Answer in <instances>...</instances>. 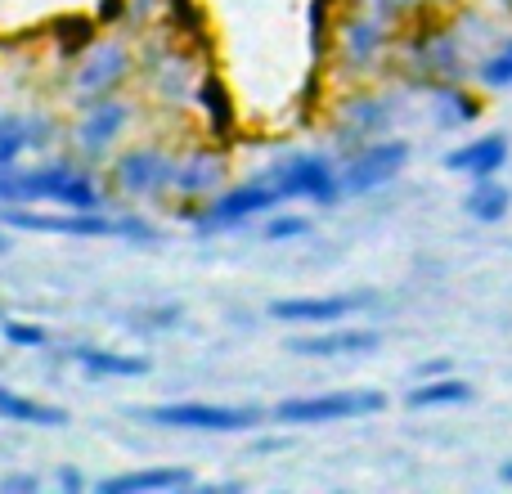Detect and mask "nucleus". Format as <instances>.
Here are the masks:
<instances>
[{
  "label": "nucleus",
  "instance_id": "1",
  "mask_svg": "<svg viewBox=\"0 0 512 494\" xmlns=\"http://www.w3.org/2000/svg\"><path fill=\"white\" fill-rule=\"evenodd\" d=\"M0 221L14 225V230H32V234H68V239H140L153 243L158 230H153L144 216H108V212H59L45 216L32 212V207H0Z\"/></svg>",
  "mask_w": 512,
  "mask_h": 494
},
{
  "label": "nucleus",
  "instance_id": "2",
  "mask_svg": "<svg viewBox=\"0 0 512 494\" xmlns=\"http://www.w3.org/2000/svg\"><path fill=\"white\" fill-rule=\"evenodd\" d=\"M400 63L409 68L414 86H436V81H463L468 77V54H463L459 27L418 23L400 36Z\"/></svg>",
  "mask_w": 512,
  "mask_h": 494
},
{
  "label": "nucleus",
  "instance_id": "3",
  "mask_svg": "<svg viewBox=\"0 0 512 494\" xmlns=\"http://www.w3.org/2000/svg\"><path fill=\"white\" fill-rule=\"evenodd\" d=\"M391 45H396V18L378 14V9H369V5L337 18L333 54H337V63H342V72H351V77L378 72L382 63H387Z\"/></svg>",
  "mask_w": 512,
  "mask_h": 494
},
{
  "label": "nucleus",
  "instance_id": "4",
  "mask_svg": "<svg viewBox=\"0 0 512 494\" xmlns=\"http://www.w3.org/2000/svg\"><path fill=\"white\" fill-rule=\"evenodd\" d=\"M387 409L382 391H324V396H292L270 409L274 423L288 427H324V423H351Z\"/></svg>",
  "mask_w": 512,
  "mask_h": 494
},
{
  "label": "nucleus",
  "instance_id": "5",
  "mask_svg": "<svg viewBox=\"0 0 512 494\" xmlns=\"http://www.w3.org/2000/svg\"><path fill=\"white\" fill-rule=\"evenodd\" d=\"M265 176L283 189V198H306L315 207H333L342 198V167L328 153H292L279 167H270Z\"/></svg>",
  "mask_w": 512,
  "mask_h": 494
},
{
  "label": "nucleus",
  "instance_id": "6",
  "mask_svg": "<svg viewBox=\"0 0 512 494\" xmlns=\"http://www.w3.org/2000/svg\"><path fill=\"white\" fill-rule=\"evenodd\" d=\"M400 104L391 95H378V90H355L337 104V149L342 158H351L355 149H364L369 140H382L396 126Z\"/></svg>",
  "mask_w": 512,
  "mask_h": 494
},
{
  "label": "nucleus",
  "instance_id": "7",
  "mask_svg": "<svg viewBox=\"0 0 512 494\" xmlns=\"http://www.w3.org/2000/svg\"><path fill=\"white\" fill-rule=\"evenodd\" d=\"M144 423L180 427V432H248L261 423V409L252 405H203V400H180V405H149L140 409Z\"/></svg>",
  "mask_w": 512,
  "mask_h": 494
},
{
  "label": "nucleus",
  "instance_id": "8",
  "mask_svg": "<svg viewBox=\"0 0 512 494\" xmlns=\"http://www.w3.org/2000/svg\"><path fill=\"white\" fill-rule=\"evenodd\" d=\"M283 203H288L283 189L261 171L256 180H243V185H234V189H221V194H216L212 203L194 216V225L203 234L207 230H230V225H243V221H252V216H261V212H274V207H283Z\"/></svg>",
  "mask_w": 512,
  "mask_h": 494
},
{
  "label": "nucleus",
  "instance_id": "9",
  "mask_svg": "<svg viewBox=\"0 0 512 494\" xmlns=\"http://www.w3.org/2000/svg\"><path fill=\"white\" fill-rule=\"evenodd\" d=\"M405 162H409V140H396V135L369 140L364 149H355L351 158L342 162V194L360 198V194H373V189L391 185V180L405 171Z\"/></svg>",
  "mask_w": 512,
  "mask_h": 494
},
{
  "label": "nucleus",
  "instance_id": "10",
  "mask_svg": "<svg viewBox=\"0 0 512 494\" xmlns=\"http://www.w3.org/2000/svg\"><path fill=\"white\" fill-rule=\"evenodd\" d=\"M135 68V54L126 50L122 41H99L90 45L86 54H81L77 63V77H72V95H77V104H95V99H108L122 90V81L131 77Z\"/></svg>",
  "mask_w": 512,
  "mask_h": 494
},
{
  "label": "nucleus",
  "instance_id": "11",
  "mask_svg": "<svg viewBox=\"0 0 512 494\" xmlns=\"http://www.w3.org/2000/svg\"><path fill=\"white\" fill-rule=\"evenodd\" d=\"M176 167H180V158H171L167 149L135 144V149H126L113 162V180L126 198H153L162 189H176Z\"/></svg>",
  "mask_w": 512,
  "mask_h": 494
},
{
  "label": "nucleus",
  "instance_id": "12",
  "mask_svg": "<svg viewBox=\"0 0 512 494\" xmlns=\"http://www.w3.org/2000/svg\"><path fill=\"white\" fill-rule=\"evenodd\" d=\"M131 117H135V104H126V99H117V95L95 99V104L81 108V122H77L81 158H104V153L126 135Z\"/></svg>",
  "mask_w": 512,
  "mask_h": 494
},
{
  "label": "nucleus",
  "instance_id": "13",
  "mask_svg": "<svg viewBox=\"0 0 512 494\" xmlns=\"http://www.w3.org/2000/svg\"><path fill=\"white\" fill-rule=\"evenodd\" d=\"M369 306V292H333V297H279L270 301V315L283 324H337L342 315H355Z\"/></svg>",
  "mask_w": 512,
  "mask_h": 494
},
{
  "label": "nucleus",
  "instance_id": "14",
  "mask_svg": "<svg viewBox=\"0 0 512 494\" xmlns=\"http://www.w3.org/2000/svg\"><path fill=\"white\" fill-rule=\"evenodd\" d=\"M144 72H149V81L158 86V95L167 99V104H180V99L198 86L189 50H180V45H171V41L153 45V50L144 54Z\"/></svg>",
  "mask_w": 512,
  "mask_h": 494
},
{
  "label": "nucleus",
  "instance_id": "15",
  "mask_svg": "<svg viewBox=\"0 0 512 494\" xmlns=\"http://www.w3.org/2000/svg\"><path fill=\"white\" fill-rule=\"evenodd\" d=\"M512 158V144L508 135H477V140L459 144V149L445 153V171L454 176H468V180H486V176H499Z\"/></svg>",
  "mask_w": 512,
  "mask_h": 494
},
{
  "label": "nucleus",
  "instance_id": "16",
  "mask_svg": "<svg viewBox=\"0 0 512 494\" xmlns=\"http://www.w3.org/2000/svg\"><path fill=\"white\" fill-rule=\"evenodd\" d=\"M225 176H230V162H225L221 144L194 149V153H185L176 167V194L180 198H216L225 185Z\"/></svg>",
  "mask_w": 512,
  "mask_h": 494
},
{
  "label": "nucleus",
  "instance_id": "17",
  "mask_svg": "<svg viewBox=\"0 0 512 494\" xmlns=\"http://www.w3.org/2000/svg\"><path fill=\"white\" fill-rule=\"evenodd\" d=\"M194 99H198V113L207 117V135L216 144H230L234 140V122H239V108L230 99V86H225L216 72H203L194 86Z\"/></svg>",
  "mask_w": 512,
  "mask_h": 494
},
{
  "label": "nucleus",
  "instance_id": "18",
  "mask_svg": "<svg viewBox=\"0 0 512 494\" xmlns=\"http://www.w3.org/2000/svg\"><path fill=\"white\" fill-rule=\"evenodd\" d=\"M382 337L373 328H328V333H310L297 337L288 346L292 355H315V360H328V355H364V351H378Z\"/></svg>",
  "mask_w": 512,
  "mask_h": 494
},
{
  "label": "nucleus",
  "instance_id": "19",
  "mask_svg": "<svg viewBox=\"0 0 512 494\" xmlns=\"http://www.w3.org/2000/svg\"><path fill=\"white\" fill-rule=\"evenodd\" d=\"M427 95H432L427 104H432L441 131H459V126H472L481 117V99L463 81H436V86H427Z\"/></svg>",
  "mask_w": 512,
  "mask_h": 494
},
{
  "label": "nucleus",
  "instance_id": "20",
  "mask_svg": "<svg viewBox=\"0 0 512 494\" xmlns=\"http://www.w3.org/2000/svg\"><path fill=\"white\" fill-rule=\"evenodd\" d=\"M185 486H194L189 468H140L99 481V494H149V490H185Z\"/></svg>",
  "mask_w": 512,
  "mask_h": 494
},
{
  "label": "nucleus",
  "instance_id": "21",
  "mask_svg": "<svg viewBox=\"0 0 512 494\" xmlns=\"http://www.w3.org/2000/svg\"><path fill=\"white\" fill-rule=\"evenodd\" d=\"M68 355L90 373V378H144V373H149V360H144V355L104 351V346H72Z\"/></svg>",
  "mask_w": 512,
  "mask_h": 494
},
{
  "label": "nucleus",
  "instance_id": "22",
  "mask_svg": "<svg viewBox=\"0 0 512 494\" xmlns=\"http://www.w3.org/2000/svg\"><path fill=\"white\" fill-rule=\"evenodd\" d=\"M463 207H468L472 221L495 225V221H504V216H508V207H512V189H508L499 176L472 180V189H468V198H463Z\"/></svg>",
  "mask_w": 512,
  "mask_h": 494
},
{
  "label": "nucleus",
  "instance_id": "23",
  "mask_svg": "<svg viewBox=\"0 0 512 494\" xmlns=\"http://www.w3.org/2000/svg\"><path fill=\"white\" fill-rule=\"evenodd\" d=\"M409 409H445V405H468L472 400V382L450 378V373H436V378H423L414 391H409Z\"/></svg>",
  "mask_w": 512,
  "mask_h": 494
},
{
  "label": "nucleus",
  "instance_id": "24",
  "mask_svg": "<svg viewBox=\"0 0 512 494\" xmlns=\"http://www.w3.org/2000/svg\"><path fill=\"white\" fill-rule=\"evenodd\" d=\"M0 418H14V423H36V427H63L68 414L59 405H41V400L14 396V391L0 387Z\"/></svg>",
  "mask_w": 512,
  "mask_h": 494
},
{
  "label": "nucleus",
  "instance_id": "25",
  "mask_svg": "<svg viewBox=\"0 0 512 494\" xmlns=\"http://www.w3.org/2000/svg\"><path fill=\"white\" fill-rule=\"evenodd\" d=\"M472 72H477V86L481 90H508L512 86V36H504L495 50L481 54Z\"/></svg>",
  "mask_w": 512,
  "mask_h": 494
},
{
  "label": "nucleus",
  "instance_id": "26",
  "mask_svg": "<svg viewBox=\"0 0 512 494\" xmlns=\"http://www.w3.org/2000/svg\"><path fill=\"white\" fill-rule=\"evenodd\" d=\"M167 23H171V36H180V41H189L194 50H203L207 45V14L194 5V0H167Z\"/></svg>",
  "mask_w": 512,
  "mask_h": 494
},
{
  "label": "nucleus",
  "instance_id": "27",
  "mask_svg": "<svg viewBox=\"0 0 512 494\" xmlns=\"http://www.w3.org/2000/svg\"><path fill=\"white\" fill-rule=\"evenodd\" d=\"M333 5L337 0H310V50H315V68H324V54L333 50V36H337Z\"/></svg>",
  "mask_w": 512,
  "mask_h": 494
},
{
  "label": "nucleus",
  "instance_id": "28",
  "mask_svg": "<svg viewBox=\"0 0 512 494\" xmlns=\"http://www.w3.org/2000/svg\"><path fill=\"white\" fill-rule=\"evenodd\" d=\"M95 23L99 18H59V23H54V41H59V50L68 54V59L86 54L90 45H95Z\"/></svg>",
  "mask_w": 512,
  "mask_h": 494
},
{
  "label": "nucleus",
  "instance_id": "29",
  "mask_svg": "<svg viewBox=\"0 0 512 494\" xmlns=\"http://www.w3.org/2000/svg\"><path fill=\"white\" fill-rule=\"evenodd\" d=\"M23 153H32V140H27V117H5L0 113V167L18 162Z\"/></svg>",
  "mask_w": 512,
  "mask_h": 494
},
{
  "label": "nucleus",
  "instance_id": "30",
  "mask_svg": "<svg viewBox=\"0 0 512 494\" xmlns=\"http://www.w3.org/2000/svg\"><path fill=\"white\" fill-rule=\"evenodd\" d=\"M306 234H310V221L306 216H292V212H279L265 225V239L270 243H292V239H306Z\"/></svg>",
  "mask_w": 512,
  "mask_h": 494
},
{
  "label": "nucleus",
  "instance_id": "31",
  "mask_svg": "<svg viewBox=\"0 0 512 494\" xmlns=\"http://www.w3.org/2000/svg\"><path fill=\"white\" fill-rule=\"evenodd\" d=\"M5 342H9V346H23V351H36V346H45V328L9 319V324H5Z\"/></svg>",
  "mask_w": 512,
  "mask_h": 494
},
{
  "label": "nucleus",
  "instance_id": "32",
  "mask_svg": "<svg viewBox=\"0 0 512 494\" xmlns=\"http://www.w3.org/2000/svg\"><path fill=\"white\" fill-rule=\"evenodd\" d=\"M355 5H369V9H378V14H387V18H405V14H414V9H423L427 0H355Z\"/></svg>",
  "mask_w": 512,
  "mask_h": 494
},
{
  "label": "nucleus",
  "instance_id": "33",
  "mask_svg": "<svg viewBox=\"0 0 512 494\" xmlns=\"http://www.w3.org/2000/svg\"><path fill=\"white\" fill-rule=\"evenodd\" d=\"M27 140H32V149H45V144L54 140V122H50V117H41V113L27 117Z\"/></svg>",
  "mask_w": 512,
  "mask_h": 494
},
{
  "label": "nucleus",
  "instance_id": "34",
  "mask_svg": "<svg viewBox=\"0 0 512 494\" xmlns=\"http://www.w3.org/2000/svg\"><path fill=\"white\" fill-rule=\"evenodd\" d=\"M95 18H99V27L122 23V18H126V0H99V5H95Z\"/></svg>",
  "mask_w": 512,
  "mask_h": 494
},
{
  "label": "nucleus",
  "instance_id": "35",
  "mask_svg": "<svg viewBox=\"0 0 512 494\" xmlns=\"http://www.w3.org/2000/svg\"><path fill=\"white\" fill-rule=\"evenodd\" d=\"M149 9H153V0H131V5H126V14H131V18H149Z\"/></svg>",
  "mask_w": 512,
  "mask_h": 494
},
{
  "label": "nucleus",
  "instance_id": "36",
  "mask_svg": "<svg viewBox=\"0 0 512 494\" xmlns=\"http://www.w3.org/2000/svg\"><path fill=\"white\" fill-rule=\"evenodd\" d=\"M5 490H36V477H9Z\"/></svg>",
  "mask_w": 512,
  "mask_h": 494
},
{
  "label": "nucleus",
  "instance_id": "37",
  "mask_svg": "<svg viewBox=\"0 0 512 494\" xmlns=\"http://www.w3.org/2000/svg\"><path fill=\"white\" fill-rule=\"evenodd\" d=\"M436 373H445V360H432V364H423V378H436Z\"/></svg>",
  "mask_w": 512,
  "mask_h": 494
},
{
  "label": "nucleus",
  "instance_id": "38",
  "mask_svg": "<svg viewBox=\"0 0 512 494\" xmlns=\"http://www.w3.org/2000/svg\"><path fill=\"white\" fill-rule=\"evenodd\" d=\"M59 481H63V486H68V490H81V477H77V472H63Z\"/></svg>",
  "mask_w": 512,
  "mask_h": 494
},
{
  "label": "nucleus",
  "instance_id": "39",
  "mask_svg": "<svg viewBox=\"0 0 512 494\" xmlns=\"http://www.w3.org/2000/svg\"><path fill=\"white\" fill-rule=\"evenodd\" d=\"M0 225H5V221H0ZM0 252H9V234L5 230H0Z\"/></svg>",
  "mask_w": 512,
  "mask_h": 494
},
{
  "label": "nucleus",
  "instance_id": "40",
  "mask_svg": "<svg viewBox=\"0 0 512 494\" xmlns=\"http://www.w3.org/2000/svg\"><path fill=\"white\" fill-rule=\"evenodd\" d=\"M499 477H504V481H508V486H512V463H504V472H499Z\"/></svg>",
  "mask_w": 512,
  "mask_h": 494
},
{
  "label": "nucleus",
  "instance_id": "41",
  "mask_svg": "<svg viewBox=\"0 0 512 494\" xmlns=\"http://www.w3.org/2000/svg\"><path fill=\"white\" fill-rule=\"evenodd\" d=\"M499 5H508V9H512V0H499Z\"/></svg>",
  "mask_w": 512,
  "mask_h": 494
},
{
  "label": "nucleus",
  "instance_id": "42",
  "mask_svg": "<svg viewBox=\"0 0 512 494\" xmlns=\"http://www.w3.org/2000/svg\"><path fill=\"white\" fill-rule=\"evenodd\" d=\"M427 5H441V0H427Z\"/></svg>",
  "mask_w": 512,
  "mask_h": 494
}]
</instances>
